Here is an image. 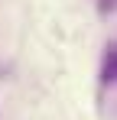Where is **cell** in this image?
Here are the masks:
<instances>
[{"mask_svg": "<svg viewBox=\"0 0 117 120\" xmlns=\"http://www.w3.org/2000/svg\"><path fill=\"white\" fill-rule=\"evenodd\" d=\"M101 78L104 81H117V42H111L104 49V59H101Z\"/></svg>", "mask_w": 117, "mask_h": 120, "instance_id": "6da1fadb", "label": "cell"}]
</instances>
